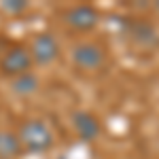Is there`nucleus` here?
Instances as JSON below:
<instances>
[{"mask_svg":"<svg viewBox=\"0 0 159 159\" xmlns=\"http://www.w3.org/2000/svg\"><path fill=\"white\" fill-rule=\"evenodd\" d=\"M72 127L79 134V138L85 140V142H93L102 134V125H100L98 117L87 112V110H76L72 115Z\"/></svg>","mask_w":159,"mask_h":159,"instance_id":"6","label":"nucleus"},{"mask_svg":"<svg viewBox=\"0 0 159 159\" xmlns=\"http://www.w3.org/2000/svg\"><path fill=\"white\" fill-rule=\"evenodd\" d=\"M38 87H40V81L34 72H28L13 79V91L19 93V96H32V93L38 91Z\"/></svg>","mask_w":159,"mask_h":159,"instance_id":"8","label":"nucleus"},{"mask_svg":"<svg viewBox=\"0 0 159 159\" xmlns=\"http://www.w3.org/2000/svg\"><path fill=\"white\" fill-rule=\"evenodd\" d=\"M70 60H72V64L76 68H81L85 72H93V70L104 68V64H106V51L96 40H81V43H76L72 47Z\"/></svg>","mask_w":159,"mask_h":159,"instance_id":"2","label":"nucleus"},{"mask_svg":"<svg viewBox=\"0 0 159 159\" xmlns=\"http://www.w3.org/2000/svg\"><path fill=\"white\" fill-rule=\"evenodd\" d=\"M30 53H32V60L34 64H40V66H47L51 61H55V57L60 55V45L53 34L49 32H40L32 38L30 43Z\"/></svg>","mask_w":159,"mask_h":159,"instance_id":"4","label":"nucleus"},{"mask_svg":"<svg viewBox=\"0 0 159 159\" xmlns=\"http://www.w3.org/2000/svg\"><path fill=\"white\" fill-rule=\"evenodd\" d=\"M132 38L138 40L140 45H155L157 43V32H155V28L147 21H138V24L132 25Z\"/></svg>","mask_w":159,"mask_h":159,"instance_id":"9","label":"nucleus"},{"mask_svg":"<svg viewBox=\"0 0 159 159\" xmlns=\"http://www.w3.org/2000/svg\"><path fill=\"white\" fill-rule=\"evenodd\" d=\"M157 11H159V2H157Z\"/></svg>","mask_w":159,"mask_h":159,"instance_id":"11","label":"nucleus"},{"mask_svg":"<svg viewBox=\"0 0 159 159\" xmlns=\"http://www.w3.org/2000/svg\"><path fill=\"white\" fill-rule=\"evenodd\" d=\"M64 21L76 32H89V30H93L98 25L100 15L89 4H76V7H70L64 13Z\"/></svg>","mask_w":159,"mask_h":159,"instance_id":"5","label":"nucleus"},{"mask_svg":"<svg viewBox=\"0 0 159 159\" xmlns=\"http://www.w3.org/2000/svg\"><path fill=\"white\" fill-rule=\"evenodd\" d=\"M32 66H34V60H32L30 47H24V45L9 47L0 57V72L4 76H11V79L32 72Z\"/></svg>","mask_w":159,"mask_h":159,"instance_id":"3","label":"nucleus"},{"mask_svg":"<svg viewBox=\"0 0 159 159\" xmlns=\"http://www.w3.org/2000/svg\"><path fill=\"white\" fill-rule=\"evenodd\" d=\"M2 7H4L7 11H11V13H19V11H24V9H25V2H24V0H7Z\"/></svg>","mask_w":159,"mask_h":159,"instance_id":"10","label":"nucleus"},{"mask_svg":"<svg viewBox=\"0 0 159 159\" xmlns=\"http://www.w3.org/2000/svg\"><path fill=\"white\" fill-rule=\"evenodd\" d=\"M19 155H24L19 136L7 129H0V159H17Z\"/></svg>","mask_w":159,"mask_h":159,"instance_id":"7","label":"nucleus"},{"mask_svg":"<svg viewBox=\"0 0 159 159\" xmlns=\"http://www.w3.org/2000/svg\"><path fill=\"white\" fill-rule=\"evenodd\" d=\"M17 136L21 140L24 151L28 153H47L55 142L51 127L43 119H28L25 123H21Z\"/></svg>","mask_w":159,"mask_h":159,"instance_id":"1","label":"nucleus"}]
</instances>
